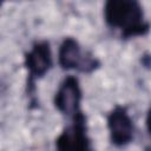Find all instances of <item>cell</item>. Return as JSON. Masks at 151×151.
Instances as JSON below:
<instances>
[{"mask_svg": "<svg viewBox=\"0 0 151 151\" xmlns=\"http://www.w3.org/2000/svg\"><path fill=\"white\" fill-rule=\"evenodd\" d=\"M145 125H146L147 133H149V136L151 137V106L149 107L147 113H146V118H145ZM149 151H151V150H149Z\"/></svg>", "mask_w": 151, "mask_h": 151, "instance_id": "52a82bcc", "label": "cell"}, {"mask_svg": "<svg viewBox=\"0 0 151 151\" xmlns=\"http://www.w3.org/2000/svg\"><path fill=\"white\" fill-rule=\"evenodd\" d=\"M55 151H94L88 136L87 119L81 111L70 119V123L55 138Z\"/></svg>", "mask_w": 151, "mask_h": 151, "instance_id": "3957f363", "label": "cell"}, {"mask_svg": "<svg viewBox=\"0 0 151 151\" xmlns=\"http://www.w3.org/2000/svg\"><path fill=\"white\" fill-rule=\"evenodd\" d=\"M83 91L80 87L79 79L76 76H67L59 84L54 97L53 104L54 107L65 117L73 118L81 110Z\"/></svg>", "mask_w": 151, "mask_h": 151, "instance_id": "5b68a950", "label": "cell"}, {"mask_svg": "<svg viewBox=\"0 0 151 151\" xmlns=\"http://www.w3.org/2000/svg\"><path fill=\"white\" fill-rule=\"evenodd\" d=\"M58 64L65 70L91 73L100 66V61L90 52H83L80 44L72 37L65 38L58 50Z\"/></svg>", "mask_w": 151, "mask_h": 151, "instance_id": "277c9868", "label": "cell"}, {"mask_svg": "<svg viewBox=\"0 0 151 151\" xmlns=\"http://www.w3.org/2000/svg\"><path fill=\"white\" fill-rule=\"evenodd\" d=\"M104 20L107 27L123 39L145 37L151 28L142 5L136 0H109L104 5Z\"/></svg>", "mask_w": 151, "mask_h": 151, "instance_id": "6da1fadb", "label": "cell"}, {"mask_svg": "<svg viewBox=\"0 0 151 151\" xmlns=\"http://www.w3.org/2000/svg\"><path fill=\"white\" fill-rule=\"evenodd\" d=\"M24 65L27 70V91L34 96V84L45 77L53 66L51 45L47 40H38L32 44L24 55Z\"/></svg>", "mask_w": 151, "mask_h": 151, "instance_id": "7a4b0ae2", "label": "cell"}, {"mask_svg": "<svg viewBox=\"0 0 151 151\" xmlns=\"http://www.w3.org/2000/svg\"><path fill=\"white\" fill-rule=\"evenodd\" d=\"M106 125L113 146L125 147L133 140L134 124L125 106L116 105L106 116Z\"/></svg>", "mask_w": 151, "mask_h": 151, "instance_id": "8992f818", "label": "cell"}]
</instances>
